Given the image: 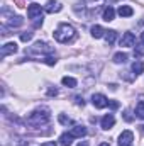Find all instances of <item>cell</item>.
<instances>
[{
    "label": "cell",
    "mask_w": 144,
    "mask_h": 146,
    "mask_svg": "<svg viewBox=\"0 0 144 146\" xmlns=\"http://www.w3.org/2000/svg\"><path fill=\"white\" fill-rule=\"evenodd\" d=\"M49 119H51V112H49L48 107H39V109L32 110V112L26 117L27 124L32 126V127H41V126L48 124Z\"/></svg>",
    "instance_id": "cell-1"
},
{
    "label": "cell",
    "mask_w": 144,
    "mask_h": 146,
    "mask_svg": "<svg viewBox=\"0 0 144 146\" xmlns=\"http://www.w3.org/2000/svg\"><path fill=\"white\" fill-rule=\"evenodd\" d=\"M53 36H54V39H56L58 42L68 44V42H73V41L76 39V31H75V27H73L71 24L63 22V24H59V26L56 27V31L53 33Z\"/></svg>",
    "instance_id": "cell-2"
},
{
    "label": "cell",
    "mask_w": 144,
    "mask_h": 146,
    "mask_svg": "<svg viewBox=\"0 0 144 146\" xmlns=\"http://www.w3.org/2000/svg\"><path fill=\"white\" fill-rule=\"evenodd\" d=\"M29 54H37V56H51V54H54V48L53 46H49L48 42H44V41H37L34 42L31 48H29V51H27Z\"/></svg>",
    "instance_id": "cell-3"
},
{
    "label": "cell",
    "mask_w": 144,
    "mask_h": 146,
    "mask_svg": "<svg viewBox=\"0 0 144 146\" xmlns=\"http://www.w3.org/2000/svg\"><path fill=\"white\" fill-rule=\"evenodd\" d=\"M27 17L34 22L37 19H42V7L39 3H31L27 7Z\"/></svg>",
    "instance_id": "cell-4"
},
{
    "label": "cell",
    "mask_w": 144,
    "mask_h": 146,
    "mask_svg": "<svg viewBox=\"0 0 144 146\" xmlns=\"http://www.w3.org/2000/svg\"><path fill=\"white\" fill-rule=\"evenodd\" d=\"M92 104H93V107H97V109H104V107L108 106V99L104 94H93V95H92Z\"/></svg>",
    "instance_id": "cell-5"
},
{
    "label": "cell",
    "mask_w": 144,
    "mask_h": 146,
    "mask_svg": "<svg viewBox=\"0 0 144 146\" xmlns=\"http://www.w3.org/2000/svg\"><path fill=\"white\" fill-rule=\"evenodd\" d=\"M132 141H134V134L132 131H122L120 136H119V146H132Z\"/></svg>",
    "instance_id": "cell-6"
},
{
    "label": "cell",
    "mask_w": 144,
    "mask_h": 146,
    "mask_svg": "<svg viewBox=\"0 0 144 146\" xmlns=\"http://www.w3.org/2000/svg\"><path fill=\"white\" fill-rule=\"evenodd\" d=\"M14 53H17V44H15V42H5V44L2 46V51H0L2 58H5V56H9V54H14Z\"/></svg>",
    "instance_id": "cell-7"
},
{
    "label": "cell",
    "mask_w": 144,
    "mask_h": 146,
    "mask_svg": "<svg viewBox=\"0 0 144 146\" xmlns=\"http://www.w3.org/2000/svg\"><path fill=\"white\" fill-rule=\"evenodd\" d=\"M136 44V36L132 34V33H126L122 39H120V46H126V48H131V46H134Z\"/></svg>",
    "instance_id": "cell-8"
},
{
    "label": "cell",
    "mask_w": 144,
    "mask_h": 146,
    "mask_svg": "<svg viewBox=\"0 0 144 146\" xmlns=\"http://www.w3.org/2000/svg\"><path fill=\"white\" fill-rule=\"evenodd\" d=\"M100 124H102V129L108 131L110 127H114V124H115V117H114L112 114H107V115H104V117H102Z\"/></svg>",
    "instance_id": "cell-9"
},
{
    "label": "cell",
    "mask_w": 144,
    "mask_h": 146,
    "mask_svg": "<svg viewBox=\"0 0 144 146\" xmlns=\"http://www.w3.org/2000/svg\"><path fill=\"white\" fill-rule=\"evenodd\" d=\"M63 9V5L59 3V2H56V0H49L48 3H46V12L48 14H56V12H59Z\"/></svg>",
    "instance_id": "cell-10"
},
{
    "label": "cell",
    "mask_w": 144,
    "mask_h": 146,
    "mask_svg": "<svg viewBox=\"0 0 144 146\" xmlns=\"http://www.w3.org/2000/svg\"><path fill=\"white\" fill-rule=\"evenodd\" d=\"M70 134H71L73 138H83L87 134V127L85 126H73L71 129H70Z\"/></svg>",
    "instance_id": "cell-11"
},
{
    "label": "cell",
    "mask_w": 144,
    "mask_h": 146,
    "mask_svg": "<svg viewBox=\"0 0 144 146\" xmlns=\"http://www.w3.org/2000/svg\"><path fill=\"white\" fill-rule=\"evenodd\" d=\"M114 17H115V10H114V7H105L104 9V12H102V19L105 21V22H110V21H114Z\"/></svg>",
    "instance_id": "cell-12"
},
{
    "label": "cell",
    "mask_w": 144,
    "mask_h": 146,
    "mask_svg": "<svg viewBox=\"0 0 144 146\" xmlns=\"http://www.w3.org/2000/svg\"><path fill=\"white\" fill-rule=\"evenodd\" d=\"M22 24H24V19H22V17H19V15H12V17L7 21L5 26H9V27H19V26H22Z\"/></svg>",
    "instance_id": "cell-13"
},
{
    "label": "cell",
    "mask_w": 144,
    "mask_h": 146,
    "mask_svg": "<svg viewBox=\"0 0 144 146\" xmlns=\"http://www.w3.org/2000/svg\"><path fill=\"white\" fill-rule=\"evenodd\" d=\"M117 14H119L120 17H131V15L134 14V10H132V7H129V5H120L119 10H117Z\"/></svg>",
    "instance_id": "cell-14"
},
{
    "label": "cell",
    "mask_w": 144,
    "mask_h": 146,
    "mask_svg": "<svg viewBox=\"0 0 144 146\" xmlns=\"http://www.w3.org/2000/svg\"><path fill=\"white\" fill-rule=\"evenodd\" d=\"M105 41H107L108 46H112L114 42H115V39H117V31H114V29H110V31H105Z\"/></svg>",
    "instance_id": "cell-15"
},
{
    "label": "cell",
    "mask_w": 144,
    "mask_h": 146,
    "mask_svg": "<svg viewBox=\"0 0 144 146\" xmlns=\"http://www.w3.org/2000/svg\"><path fill=\"white\" fill-rule=\"evenodd\" d=\"M73 139H75V138H73L70 133H63L61 138H59V143H61V146H71Z\"/></svg>",
    "instance_id": "cell-16"
},
{
    "label": "cell",
    "mask_w": 144,
    "mask_h": 146,
    "mask_svg": "<svg viewBox=\"0 0 144 146\" xmlns=\"http://www.w3.org/2000/svg\"><path fill=\"white\" fill-rule=\"evenodd\" d=\"M90 33H92V36L95 37V39H98V37L105 36V31H104V27H102V26H93Z\"/></svg>",
    "instance_id": "cell-17"
},
{
    "label": "cell",
    "mask_w": 144,
    "mask_h": 146,
    "mask_svg": "<svg viewBox=\"0 0 144 146\" xmlns=\"http://www.w3.org/2000/svg\"><path fill=\"white\" fill-rule=\"evenodd\" d=\"M61 83H63L65 87H68V88H75V87H76V80H75L73 76H63Z\"/></svg>",
    "instance_id": "cell-18"
},
{
    "label": "cell",
    "mask_w": 144,
    "mask_h": 146,
    "mask_svg": "<svg viewBox=\"0 0 144 146\" xmlns=\"http://www.w3.org/2000/svg\"><path fill=\"white\" fill-rule=\"evenodd\" d=\"M132 72H134L136 76L141 75V73L144 72V63L143 61H134V63H132Z\"/></svg>",
    "instance_id": "cell-19"
},
{
    "label": "cell",
    "mask_w": 144,
    "mask_h": 146,
    "mask_svg": "<svg viewBox=\"0 0 144 146\" xmlns=\"http://www.w3.org/2000/svg\"><path fill=\"white\" fill-rule=\"evenodd\" d=\"M127 61V54L126 53H115L114 54V63L120 65V63H126Z\"/></svg>",
    "instance_id": "cell-20"
},
{
    "label": "cell",
    "mask_w": 144,
    "mask_h": 146,
    "mask_svg": "<svg viewBox=\"0 0 144 146\" xmlns=\"http://www.w3.org/2000/svg\"><path fill=\"white\" fill-rule=\"evenodd\" d=\"M136 114H137V117L144 119V100H139V102H137V106H136Z\"/></svg>",
    "instance_id": "cell-21"
},
{
    "label": "cell",
    "mask_w": 144,
    "mask_h": 146,
    "mask_svg": "<svg viewBox=\"0 0 144 146\" xmlns=\"http://www.w3.org/2000/svg\"><path fill=\"white\" fill-rule=\"evenodd\" d=\"M105 0H85V3H88V7H98L102 5Z\"/></svg>",
    "instance_id": "cell-22"
},
{
    "label": "cell",
    "mask_w": 144,
    "mask_h": 146,
    "mask_svg": "<svg viewBox=\"0 0 144 146\" xmlns=\"http://www.w3.org/2000/svg\"><path fill=\"white\" fill-rule=\"evenodd\" d=\"M58 119H59V122H61V124H65V126L71 124V119H70V117H66V115H63V114H59V117H58Z\"/></svg>",
    "instance_id": "cell-23"
},
{
    "label": "cell",
    "mask_w": 144,
    "mask_h": 146,
    "mask_svg": "<svg viewBox=\"0 0 144 146\" xmlns=\"http://www.w3.org/2000/svg\"><path fill=\"white\" fill-rule=\"evenodd\" d=\"M44 63H48V65L53 66V65H56V58H54V56H46V58H44Z\"/></svg>",
    "instance_id": "cell-24"
},
{
    "label": "cell",
    "mask_w": 144,
    "mask_h": 146,
    "mask_svg": "<svg viewBox=\"0 0 144 146\" xmlns=\"http://www.w3.org/2000/svg\"><path fill=\"white\" fill-rule=\"evenodd\" d=\"M20 39H22L24 42H26V41H31V39H32V33H22V34H20Z\"/></svg>",
    "instance_id": "cell-25"
},
{
    "label": "cell",
    "mask_w": 144,
    "mask_h": 146,
    "mask_svg": "<svg viewBox=\"0 0 144 146\" xmlns=\"http://www.w3.org/2000/svg\"><path fill=\"white\" fill-rule=\"evenodd\" d=\"M134 54H136V56H143V54H144V44H141L139 48H136Z\"/></svg>",
    "instance_id": "cell-26"
},
{
    "label": "cell",
    "mask_w": 144,
    "mask_h": 146,
    "mask_svg": "<svg viewBox=\"0 0 144 146\" xmlns=\"http://www.w3.org/2000/svg\"><path fill=\"white\" fill-rule=\"evenodd\" d=\"M75 102H76V106H81V107L85 106V102H83V99H81V97H75Z\"/></svg>",
    "instance_id": "cell-27"
},
{
    "label": "cell",
    "mask_w": 144,
    "mask_h": 146,
    "mask_svg": "<svg viewBox=\"0 0 144 146\" xmlns=\"http://www.w3.org/2000/svg\"><path fill=\"white\" fill-rule=\"evenodd\" d=\"M108 106H110L112 109H117V107H119V104H117V102H114V100H108Z\"/></svg>",
    "instance_id": "cell-28"
},
{
    "label": "cell",
    "mask_w": 144,
    "mask_h": 146,
    "mask_svg": "<svg viewBox=\"0 0 144 146\" xmlns=\"http://www.w3.org/2000/svg\"><path fill=\"white\" fill-rule=\"evenodd\" d=\"M41 146H56V143L54 141H48V143H42Z\"/></svg>",
    "instance_id": "cell-29"
},
{
    "label": "cell",
    "mask_w": 144,
    "mask_h": 146,
    "mask_svg": "<svg viewBox=\"0 0 144 146\" xmlns=\"http://www.w3.org/2000/svg\"><path fill=\"white\" fill-rule=\"evenodd\" d=\"M48 94H49V95H56L58 92H56V88H54V90H53V88H49V92H48Z\"/></svg>",
    "instance_id": "cell-30"
},
{
    "label": "cell",
    "mask_w": 144,
    "mask_h": 146,
    "mask_svg": "<svg viewBox=\"0 0 144 146\" xmlns=\"http://www.w3.org/2000/svg\"><path fill=\"white\" fill-rule=\"evenodd\" d=\"M78 146H88V141H80Z\"/></svg>",
    "instance_id": "cell-31"
},
{
    "label": "cell",
    "mask_w": 144,
    "mask_h": 146,
    "mask_svg": "<svg viewBox=\"0 0 144 146\" xmlns=\"http://www.w3.org/2000/svg\"><path fill=\"white\" fill-rule=\"evenodd\" d=\"M141 42L144 44V33H141Z\"/></svg>",
    "instance_id": "cell-32"
},
{
    "label": "cell",
    "mask_w": 144,
    "mask_h": 146,
    "mask_svg": "<svg viewBox=\"0 0 144 146\" xmlns=\"http://www.w3.org/2000/svg\"><path fill=\"white\" fill-rule=\"evenodd\" d=\"M98 146H110L108 143H102V145H98Z\"/></svg>",
    "instance_id": "cell-33"
},
{
    "label": "cell",
    "mask_w": 144,
    "mask_h": 146,
    "mask_svg": "<svg viewBox=\"0 0 144 146\" xmlns=\"http://www.w3.org/2000/svg\"><path fill=\"white\" fill-rule=\"evenodd\" d=\"M141 131H143V133H144V126H141Z\"/></svg>",
    "instance_id": "cell-34"
}]
</instances>
